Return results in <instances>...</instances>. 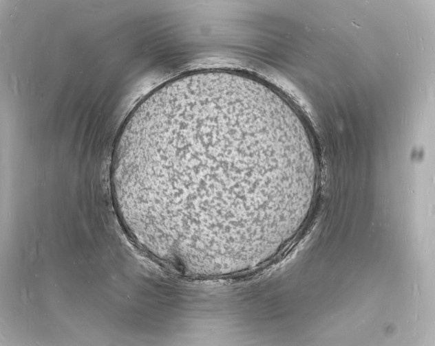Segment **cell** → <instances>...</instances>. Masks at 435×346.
Segmentation results:
<instances>
[{"label":"cell","mask_w":435,"mask_h":346,"mask_svg":"<svg viewBox=\"0 0 435 346\" xmlns=\"http://www.w3.org/2000/svg\"><path fill=\"white\" fill-rule=\"evenodd\" d=\"M320 165L291 104L229 70L192 72L142 100L123 128L113 180L170 231L229 240L260 231L317 188Z\"/></svg>","instance_id":"obj_1"}]
</instances>
